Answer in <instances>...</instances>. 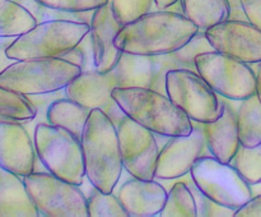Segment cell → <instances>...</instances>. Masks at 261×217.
<instances>
[{"label": "cell", "instance_id": "obj_1", "mask_svg": "<svg viewBox=\"0 0 261 217\" xmlns=\"http://www.w3.org/2000/svg\"><path fill=\"white\" fill-rule=\"evenodd\" d=\"M153 79L152 56L122 53L112 70L99 73L97 69L82 71L65 87V96L87 109H99L119 125L125 114L112 99L116 87H150Z\"/></svg>", "mask_w": 261, "mask_h": 217}, {"label": "cell", "instance_id": "obj_2", "mask_svg": "<svg viewBox=\"0 0 261 217\" xmlns=\"http://www.w3.org/2000/svg\"><path fill=\"white\" fill-rule=\"evenodd\" d=\"M199 28L181 13L154 10L122 26L115 46L122 53L155 56L185 46Z\"/></svg>", "mask_w": 261, "mask_h": 217}, {"label": "cell", "instance_id": "obj_3", "mask_svg": "<svg viewBox=\"0 0 261 217\" xmlns=\"http://www.w3.org/2000/svg\"><path fill=\"white\" fill-rule=\"evenodd\" d=\"M81 143L86 178L94 188L112 193L124 170L117 127L102 110H91Z\"/></svg>", "mask_w": 261, "mask_h": 217}, {"label": "cell", "instance_id": "obj_4", "mask_svg": "<svg viewBox=\"0 0 261 217\" xmlns=\"http://www.w3.org/2000/svg\"><path fill=\"white\" fill-rule=\"evenodd\" d=\"M112 99L126 116L155 135H189L194 129L190 117L166 93L149 87H116Z\"/></svg>", "mask_w": 261, "mask_h": 217}, {"label": "cell", "instance_id": "obj_5", "mask_svg": "<svg viewBox=\"0 0 261 217\" xmlns=\"http://www.w3.org/2000/svg\"><path fill=\"white\" fill-rule=\"evenodd\" d=\"M81 73V66L61 58L23 59L0 74V86L24 96L50 94L65 89Z\"/></svg>", "mask_w": 261, "mask_h": 217}, {"label": "cell", "instance_id": "obj_6", "mask_svg": "<svg viewBox=\"0 0 261 217\" xmlns=\"http://www.w3.org/2000/svg\"><path fill=\"white\" fill-rule=\"evenodd\" d=\"M33 143L38 160L48 173L82 185L86 167L79 138L64 128L50 123H38L33 129Z\"/></svg>", "mask_w": 261, "mask_h": 217}, {"label": "cell", "instance_id": "obj_7", "mask_svg": "<svg viewBox=\"0 0 261 217\" xmlns=\"http://www.w3.org/2000/svg\"><path fill=\"white\" fill-rule=\"evenodd\" d=\"M89 30L88 23L65 19L45 20L15 37L7 54L14 60L60 58L75 47Z\"/></svg>", "mask_w": 261, "mask_h": 217}, {"label": "cell", "instance_id": "obj_8", "mask_svg": "<svg viewBox=\"0 0 261 217\" xmlns=\"http://www.w3.org/2000/svg\"><path fill=\"white\" fill-rule=\"evenodd\" d=\"M194 184L212 201L239 209L252 198V188L239 171L213 155L200 156L190 170Z\"/></svg>", "mask_w": 261, "mask_h": 217}, {"label": "cell", "instance_id": "obj_9", "mask_svg": "<svg viewBox=\"0 0 261 217\" xmlns=\"http://www.w3.org/2000/svg\"><path fill=\"white\" fill-rule=\"evenodd\" d=\"M40 216L89 217L87 197L81 189L51 173L33 171L23 176Z\"/></svg>", "mask_w": 261, "mask_h": 217}, {"label": "cell", "instance_id": "obj_10", "mask_svg": "<svg viewBox=\"0 0 261 217\" xmlns=\"http://www.w3.org/2000/svg\"><path fill=\"white\" fill-rule=\"evenodd\" d=\"M196 71L221 97L242 101L256 93V71L251 64L218 53L206 51L195 58Z\"/></svg>", "mask_w": 261, "mask_h": 217}, {"label": "cell", "instance_id": "obj_11", "mask_svg": "<svg viewBox=\"0 0 261 217\" xmlns=\"http://www.w3.org/2000/svg\"><path fill=\"white\" fill-rule=\"evenodd\" d=\"M167 96L195 123H212L224 111L223 100L195 70L177 69L166 76Z\"/></svg>", "mask_w": 261, "mask_h": 217}, {"label": "cell", "instance_id": "obj_12", "mask_svg": "<svg viewBox=\"0 0 261 217\" xmlns=\"http://www.w3.org/2000/svg\"><path fill=\"white\" fill-rule=\"evenodd\" d=\"M117 134L124 170L134 178L155 179L160 155L155 133L125 115L117 125Z\"/></svg>", "mask_w": 261, "mask_h": 217}, {"label": "cell", "instance_id": "obj_13", "mask_svg": "<svg viewBox=\"0 0 261 217\" xmlns=\"http://www.w3.org/2000/svg\"><path fill=\"white\" fill-rule=\"evenodd\" d=\"M214 51L247 64L261 61V30L249 20L227 19L205 31Z\"/></svg>", "mask_w": 261, "mask_h": 217}, {"label": "cell", "instance_id": "obj_14", "mask_svg": "<svg viewBox=\"0 0 261 217\" xmlns=\"http://www.w3.org/2000/svg\"><path fill=\"white\" fill-rule=\"evenodd\" d=\"M194 129L189 135L170 137L160 148L155 179L173 180L190 173L191 167L200 156L205 155V138L200 128L193 122Z\"/></svg>", "mask_w": 261, "mask_h": 217}, {"label": "cell", "instance_id": "obj_15", "mask_svg": "<svg viewBox=\"0 0 261 217\" xmlns=\"http://www.w3.org/2000/svg\"><path fill=\"white\" fill-rule=\"evenodd\" d=\"M36 155L33 137L23 123L0 122V166L20 176L35 171Z\"/></svg>", "mask_w": 261, "mask_h": 217}, {"label": "cell", "instance_id": "obj_16", "mask_svg": "<svg viewBox=\"0 0 261 217\" xmlns=\"http://www.w3.org/2000/svg\"><path fill=\"white\" fill-rule=\"evenodd\" d=\"M89 26L94 66L99 73H107L116 66L122 55V51L114 43L122 26L115 18L111 0L94 9Z\"/></svg>", "mask_w": 261, "mask_h": 217}, {"label": "cell", "instance_id": "obj_17", "mask_svg": "<svg viewBox=\"0 0 261 217\" xmlns=\"http://www.w3.org/2000/svg\"><path fill=\"white\" fill-rule=\"evenodd\" d=\"M167 193L155 179L145 180L132 176L120 186L117 198L129 217H153L162 211Z\"/></svg>", "mask_w": 261, "mask_h": 217}, {"label": "cell", "instance_id": "obj_18", "mask_svg": "<svg viewBox=\"0 0 261 217\" xmlns=\"http://www.w3.org/2000/svg\"><path fill=\"white\" fill-rule=\"evenodd\" d=\"M222 100L224 102V111L221 117L212 123H196V125L203 132L209 153L222 162L229 163L241 143L236 109H233L232 100L224 97H222Z\"/></svg>", "mask_w": 261, "mask_h": 217}, {"label": "cell", "instance_id": "obj_19", "mask_svg": "<svg viewBox=\"0 0 261 217\" xmlns=\"http://www.w3.org/2000/svg\"><path fill=\"white\" fill-rule=\"evenodd\" d=\"M206 51H214V49L206 38L205 31L199 30L198 33L178 50L163 55L152 56L153 79L149 88L166 93V76L168 71L177 70V69H189L196 71L195 58L199 54Z\"/></svg>", "mask_w": 261, "mask_h": 217}, {"label": "cell", "instance_id": "obj_20", "mask_svg": "<svg viewBox=\"0 0 261 217\" xmlns=\"http://www.w3.org/2000/svg\"><path fill=\"white\" fill-rule=\"evenodd\" d=\"M0 217H40L23 176L0 166Z\"/></svg>", "mask_w": 261, "mask_h": 217}, {"label": "cell", "instance_id": "obj_21", "mask_svg": "<svg viewBox=\"0 0 261 217\" xmlns=\"http://www.w3.org/2000/svg\"><path fill=\"white\" fill-rule=\"evenodd\" d=\"M89 114L91 109H87L66 97L56 99L48 104L46 119L51 125L64 128L81 139Z\"/></svg>", "mask_w": 261, "mask_h": 217}, {"label": "cell", "instance_id": "obj_22", "mask_svg": "<svg viewBox=\"0 0 261 217\" xmlns=\"http://www.w3.org/2000/svg\"><path fill=\"white\" fill-rule=\"evenodd\" d=\"M182 12L199 30L208 28L224 22L229 17L227 0H180Z\"/></svg>", "mask_w": 261, "mask_h": 217}, {"label": "cell", "instance_id": "obj_23", "mask_svg": "<svg viewBox=\"0 0 261 217\" xmlns=\"http://www.w3.org/2000/svg\"><path fill=\"white\" fill-rule=\"evenodd\" d=\"M236 115L240 143L245 147L261 144V102L257 94L239 101Z\"/></svg>", "mask_w": 261, "mask_h": 217}, {"label": "cell", "instance_id": "obj_24", "mask_svg": "<svg viewBox=\"0 0 261 217\" xmlns=\"http://www.w3.org/2000/svg\"><path fill=\"white\" fill-rule=\"evenodd\" d=\"M37 25L36 18L14 0H0V37H18Z\"/></svg>", "mask_w": 261, "mask_h": 217}, {"label": "cell", "instance_id": "obj_25", "mask_svg": "<svg viewBox=\"0 0 261 217\" xmlns=\"http://www.w3.org/2000/svg\"><path fill=\"white\" fill-rule=\"evenodd\" d=\"M37 116V109L27 96L0 86V122L27 124Z\"/></svg>", "mask_w": 261, "mask_h": 217}, {"label": "cell", "instance_id": "obj_26", "mask_svg": "<svg viewBox=\"0 0 261 217\" xmlns=\"http://www.w3.org/2000/svg\"><path fill=\"white\" fill-rule=\"evenodd\" d=\"M160 217H198L195 198L188 183L177 181L171 186Z\"/></svg>", "mask_w": 261, "mask_h": 217}, {"label": "cell", "instance_id": "obj_27", "mask_svg": "<svg viewBox=\"0 0 261 217\" xmlns=\"http://www.w3.org/2000/svg\"><path fill=\"white\" fill-rule=\"evenodd\" d=\"M240 175L251 186L261 184V144L256 147H245L240 144L239 150L229 161Z\"/></svg>", "mask_w": 261, "mask_h": 217}, {"label": "cell", "instance_id": "obj_28", "mask_svg": "<svg viewBox=\"0 0 261 217\" xmlns=\"http://www.w3.org/2000/svg\"><path fill=\"white\" fill-rule=\"evenodd\" d=\"M89 217H129L117 196L94 188L87 197Z\"/></svg>", "mask_w": 261, "mask_h": 217}, {"label": "cell", "instance_id": "obj_29", "mask_svg": "<svg viewBox=\"0 0 261 217\" xmlns=\"http://www.w3.org/2000/svg\"><path fill=\"white\" fill-rule=\"evenodd\" d=\"M111 5L115 18L121 26L158 10L154 0H111Z\"/></svg>", "mask_w": 261, "mask_h": 217}, {"label": "cell", "instance_id": "obj_30", "mask_svg": "<svg viewBox=\"0 0 261 217\" xmlns=\"http://www.w3.org/2000/svg\"><path fill=\"white\" fill-rule=\"evenodd\" d=\"M188 185L190 186L194 198H195L196 209H198V217H234V212H236L234 209L221 206V204H218L217 202L208 198V197L194 184L193 179H191V181Z\"/></svg>", "mask_w": 261, "mask_h": 217}, {"label": "cell", "instance_id": "obj_31", "mask_svg": "<svg viewBox=\"0 0 261 217\" xmlns=\"http://www.w3.org/2000/svg\"><path fill=\"white\" fill-rule=\"evenodd\" d=\"M51 9L63 12H88L106 4L109 0H36Z\"/></svg>", "mask_w": 261, "mask_h": 217}, {"label": "cell", "instance_id": "obj_32", "mask_svg": "<svg viewBox=\"0 0 261 217\" xmlns=\"http://www.w3.org/2000/svg\"><path fill=\"white\" fill-rule=\"evenodd\" d=\"M234 217H261V194L252 196L249 202L236 209Z\"/></svg>", "mask_w": 261, "mask_h": 217}, {"label": "cell", "instance_id": "obj_33", "mask_svg": "<svg viewBox=\"0 0 261 217\" xmlns=\"http://www.w3.org/2000/svg\"><path fill=\"white\" fill-rule=\"evenodd\" d=\"M250 23L261 30V0H241Z\"/></svg>", "mask_w": 261, "mask_h": 217}, {"label": "cell", "instance_id": "obj_34", "mask_svg": "<svg viewBox=\"0 0 261 217\" xmlns=\"http://www.w3.org/2000/svg\"><path fill=\"white\" fill-rule=\"evenodd\" d=\"M15 37H0V74L10 65L14 63V59L9 58L7 54L8 47L12 45Z\"/></svg>", "mask_w": 261, "mask_h": 217}, {"label": "cell", "instance_id": "obj_35", "mask_svg": "<svg viewBox=\"0 0 261 217\" xmlns=\"http://www.w3.org/2000/svg\"><path fill=\"white\" fill-rule=\"evenodd\" d=\"M229 7V17L228 19L232 20H249L242 7L241 0H227Z\"/></svg>", "mask_w": 261, "mask_h": 217}, {"label": "cell", "instance_id": "obj_36", "mask_svg": "<svg viewBox=\"0 0 261 217\" xmlns=\"http://www.w3.org/2000/svg\"><path fill=\"white\" fill-rule=\"evenodd\" d=\"M60 58L64 59V60L70 61L71 64H75V65L81 66L82 69H83L84 63H86V58H84L83 51H82V49L79 47L78 45H76L74 49H71L70 51H68L66 54H64V55L60 56Z\"/></svg>", "mask_w": 261, "mask_h": 217}, {"label": "cell", "instance_id": "obj_37", "mask_svg": "<svg viewBox=\"0 0 261 217\" xmlns=\"http://www.w3.org/2000/svg\"><path fill=\"white\" fill-rule=\"evenodd\" d=\"M180 0H154L155 5H157L158 10H166L170 7H172L173 4L178 3Z\"/></svg>", "mask_w": 261, "mask_h": 217}, {"label": "cell", "instance_id": "obj_38", "mask_svg": "<svg viewBox=\"0 0 261 217\" xmlns=\"http://www.w3.org/2000/svg\"><path fill=\"white\" fill-rule=\"evenodd\" d=\"M256 94L261 102V61L260 63H256Z\"/></svg>", "mask_w": 261, "mask_h": 217}]
</instances>
